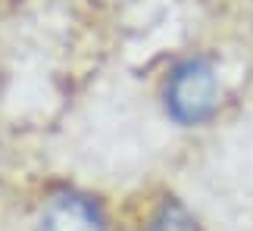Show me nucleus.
<instances>
[{"label": "nucleus", "instance_id": "f257e3e1", "mask_svg": "<svg viewBox=\"0 0 253 231\" xmlns=\"http://www.w3.org/2000/svg\"><path fill=\"white\" fill-rule=\"evenodd\" d=\"M163 97H166V113L178 125L194 128V125L210 122L222 100L216 69L203 56H188L169 72Z\"/></svg>", "mask_w": 253, "mask_h": 231}, {"label": "nucleus", "instance_id": "f03ea898", "mask_svg": "<svg viewBox=\"0 0 253 231\" xmlns=\"http://www.w3.org/2000/svg\"><path fill=\"white\" fill-rule=\"evenodd\" d=\"M41 231H106V216L91 197L63 191L47 200L41 213Z\"/></svg>", "mask_w": 253, "mask_h": 231}, {"label": "nucleus", "instance_id": "7ed1b4c3", "mask_svg": "<svg viewBox=\"0 0 253 231\" xmlns=\"http://www.w3.org/2000/svg\"><path fill=\"white\" fill-rule=\"evenodd\" d=\"M150 231H200V225L181 200L166 197L150 219Z\"/></svg>", "mask_w": 253, "mask_h": 231}]
</instances>
